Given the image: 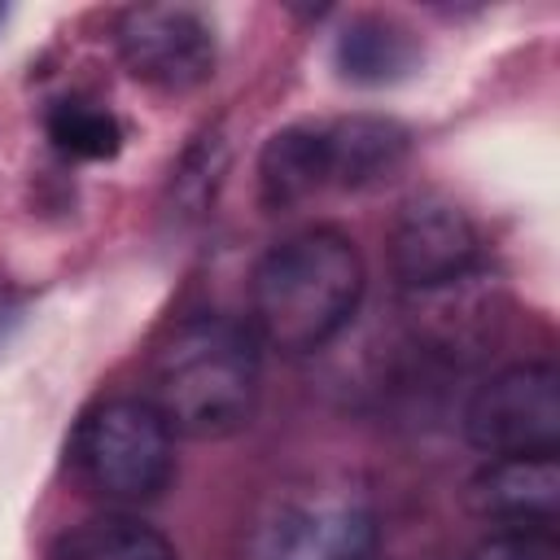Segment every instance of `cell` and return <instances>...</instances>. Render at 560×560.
I'll return each instance as SVG.
<instances>
[{
	"label": "cell",
	"instance_id": "cell-3",
	"mask_svg": "<svg viewBox=\"0 0 560 560\" xmlns=\"http://www.w3.org/2000/svg\"><path fill=\"white\" fill-rule=\"evenodd\" d=\"M74 464L105 503H149L171 486L175 433L149 398H109L83 420Z\"/></svg>",
	"mask_w": 560,
	"mask_h": 560
},
{
	"label": "cell",
	"instance_id": "cell-14",
	"mask_svg": "<svg viewBox=\"0 0 560 560\" xmlns=\"http://www.w3.org/2000/svg\"><path fill=\"white\" fill-rule=\"evenodd\" d=\"M468 560H560L551 529H499L468 551Z\"/></svg>",
	"mask_w": 560,
	"mask_h": 560
},
{
	"label": "cell",
	"instance_id": "cell-7",
	"mask_svg": "<svg viewBox=\"0 0 560 560\" xmlns=\"http://www.w3.org/2000/svg\"><path fill=\"white\" fill-rule=\"evenodd\" d=\"M477 223L446 197H411L389 228V267L407 293H433L477 271Z\"/></svg>",
	"mask_w": 560,
	"mask_h": 560
},
{
	"label": "cell",
	"instance_id": "cell-5",
	"mask_svg": "<svg viewBox=\"0 0 560 560\" xmlns=\"http://www.w3.org/2000/svg\"><path fill=\"white\" fill-rule=\"evenodd\" d=\"M464 438L481 455H556L560 376L551 363H512L494 372L464 407Z\"/></svg>",
	"mask_w": 560,
	"mask_h": 560
},
{
	"label": "cell",
	"instance_id": "cell-4",
	"mask_svg": "<svg viewBox=\"0 0 560 560\" xmlns=\"http://www.w3.org/2000/svg\"><path fill=\"white\" fill-rule=\"evenodd\" d=\"M376 512L372 503L332 481L276 490L245 542V560H372Z\"/></svg>",
	"mask_w": 560,
	"mask_h": 560
},
{
	"label": "cell",
	"instance_id": "cell-10",
	"mask_svg": "<svg viewBox=\"0 0 560 560\" xmlns=\"http://www.w3.org/2000/svg\"><path fill=\"white\" fill-rule=\"evenodd\" d=\"M328 140L324 122L280 127L258 153V197L267 210H293L328 188Z\"/></svg>",
	"mask_w": 560,
	"mask_h": 560
},
{
	"label": "cell",
	"instance_id": "cell-6",
	"mask_svg": "<svg viewBox=\"0 0 560 560\" xmlns=\"http://www.w3.org/2000/svg\"><path fill=\"white\" fill-rule=\"evenodd\" d=\"M114 44L131 79L166 96L192 92L214 74V26L188 4H131L118 13Z\"/></svg>",
	"mask_w": 560,
	"mask_h": 560
},
{
	"label": "cell",
	"instance_id": "cell-8",
	"mask_svg": "<svg viewBox=\"0 0 560 560\" xmlns=\"http://www.w3.org/2000/svg\"><path fill=\"white\" fill-rule=\"evenodd\" d=\"M464 503L503 529H551L560 516V464L556 455H494L472 472Z\"/></svg>",
	"mask_w": 560,
	"mask_h": 560
},
{
	"label": "cell",
	"instance_id": "cell-12",
	"mask_svg": "<svg viewBox=\"0 0 560 560\" xmlns=\"http://www.w3.org/2000/svg\"><path fill=\"white\" fill-rule=\"evenodd\" d=\"M57 560H179V556L166 542V534H158L136 516H92L61 538Z\"/></svg>",
	"mask_w": 560,
	"mask_h": 560
},
{
	"label": "cell",
	"instance_id": "cell-1",
	"mask_svg": "<svg viewBox=\"0 0 560 560\" xmlns=\"http://www.w3.org/2000/svg\"><path fill=\"white\" fill-rule=\"evenodd\" d=\"M363 254L337 228H306L276 241L249 276V332L280 354L328 346L363 302Z\"/></svg>",
	"mask_w": 560,
	"mask_h": 560
},
{
	"label": "cell",
	"instance_id": "cell-2",
	"mask_svg": "<svg viewBox=\"0 0 560 560\" xmlns=\"http://www.w3.org/2000/svg\"><path fill=\"white\" fill-rule=\"evenodd\" d=\"M262 359L249 324L228 315H188L166 332L149 368V402L175 438L219 442L258 411Z\"/></svg>",
	"mask_w": 560,
	"mask_h": 560
},
{
	"label": "cell",
	"instance_id": "cell-11",
	"mask_svg": "<svg viewBox=\"0 0 560 560\" xmlns=\"http://www.w3.org/2000/svg\"><path fill=\"white\" fill-rule=\"evenodd\" d=\"M416 61V39L407 26L389 22V18H354L341 35H337V70L350 83H394L411 70Z\"/></svg>",
	"mask_w": 560,
	"mask_h": 560
},
{
	"label": "cell",
	"instance_id": "cell-9",
	"mask_svg": "<svg viewBox=\"0 0 560 560\" xmlns=\"http://www.w3.org/2000/svg\"><path fill=\"white\" fill-rule=\"evenodd\" d=\"M324 140H328V179L337 188L385 184L411 153L407 127L381 114H354V118L324 122Z\"/></svg>",
	"mask_w": 560,
	"mask_h": 560
},
{
	"label": "cell",
	"instance_id": "cell-13",
	"mask_svg": "<svg viewBox=\"0 0 560 560\" xmlns=\"http://www.w3.org/2000/svg\"><path fill=\"white\" fill-rule=\"evenodd\" d=\"M48 140L79 162H109L122 149V127L109 109L88 101H57L48 109Z\"/></svg>",
	"mask_w": 560,
	"mask_h": 560
}]
</instances>
